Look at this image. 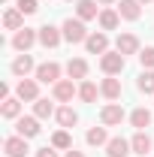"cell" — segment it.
I'll use <instances>...</instances> for the list:
<instances>
[{"mask_svg":"<svg viewBox=\"0 0 154 157\" xmlns=\"http://www.w3.org/2000/svg\"><path fill=\"white\" fill-rule=\"evenodd\" d=\"M15 97L21 103H37L39 100V82L37 78H21L18 85H15Z\"/></svg>","mask_w":154,"mask_h":157,"instance_id":"cell-6","label":"cell"},{"mask_svg":"<svg viewBox=\"0 0 154 157\" xmlns=\"http://www.w3.org/2000/svg\"><path fill=\"white\" fill-rule=\"evenodd\" d=\"M124 67H127V58L121 55V52H106V55H100V70L106 73V76H121L124 73Z\"/></svg>","mask_w":154,"mask_h":157,"instance_id":"cell-1","label":"cell"},{"mask_svg":"<svg viewBox=\"0 0 154 157\" xmlns=\"http://www.w3.org/2000/svg\"><path fill=\"white\" fill-rule=\"evenodd\" d=\"M3 27L6 30H21L24 27V15H21L18 9H6L3 12Z\"/></svg>","mask_w":154,"mask_h":157,"instance_id":"cell-25","label":"cell"},{"mask_svg":"<svg viewBox=\"0 0 154 157\" xmlns=\"http://www.w3.org/2000/svg\"><path fill=\"white\" fill-rule=\"evenodd\" d=\"M139 63H142V70H154V45H145L139 52Z\"/></svg>","mask_w":154,"mask_h":157,"instance_id":"cell-30","label":"cell"},{"mask_svg":"<svg viewBox=\"0 0 154 157\" xmlns=\"http://www.w3.org/2000/svg\"><path fill=\"white\" fill-rule=\"evenodd\" d=\"M3 151H6V157H27V151H30V145H27V139L24 136H6L3 139Z\"/></svg>","mask_w":154,"mask_h":157,"instance_id":"cell-10","label":"cell"},{"mask_svg":"<svg viewBox=\"0 0 154 157\" xmlns=\"http://www.w3.org/2000/svg\"><path fill=\"white\" fill-rule=\"evenodd\" d=\"M97 94H100V88H97L91 78H85V82L79 85V100H82V103H94Z\"/></svg>","mask_w":154,"mask_h":157,"instance_id":"cell-26","label":"cell"},{"mask_svg":"<svg viewBox=\"0 0 154 157\" xmlns=\"http://www.w3.org/2000/svg\"><path fill=\"white\" fill-rule=\"evenodd\" d=\"M33 42H39V30L21 27V30H15V36H12V48H15V52H27Z\"/></svg>","mask_w":154,"mask_h":157,"instance_id":"cell-9","label":"cell"},{"mask_svg":"<svg viewBox=\"0 0 154 157\" xmlns=\"http://www.w3.org/2000/svg\"><path fill=\"white\" fill-rule=\"evenodd\" d=\"M118 12H121L124 21H139V15H142V3H139V0H121V3H118Z\"/></svg>","mask_w":154,"mask_h":157,"instance_id":"cell-17","label":"cell"},{"mask_svg":"<svg viewBox=\"0 0 154 157\" xmlns=\"http://www.w3.org/2000/svg\"><path fill=\"white\" fill-rule=\"evenodd\" d=\"M52 145H55L58 151H70V148H73V136H70V130H58V133L52 136Z\"/></svg>","mask_w":154,"mask_h":157,"instance_id":"cell-28","label":"cell"},{"mask_svg":"<svg viewBox=\"0 0 154 157\" xmlns=\"http://www.w3.org/2000/svg\"><path fill=\"white\" fill-rule=\"evenodd\" d=\"M115 48L127 58V55H139L142 48H139V36L136 33H118V42H115Z\"/></svg>","mask_w":154,"mask_h":157,"instance_id":"cell-12","label":"cell"},{"mask_svg":"<svg viewBox=\"0 0 154 157\" xmlns=\"http://www.w3.org/2000/svg\"><path fill=\"white\" fill-rule=\"evenodd\" d=\"M151 136H148V133H145V130H136L133 133V139H130V148H133V154H148V151H151Z\"/></svg>","mask_w":154,"mask_h":157,"instance_id":"cell-19","label":"cell"},{"mask_svg":"<svg viewBox=\"0 0 154 157\" xmlns=\"http://www.w3.org/2000/svg\"><path fill=\"white\" fill-rule=\"evenodd\" d=\"M121 121H124V106L121 103H106L100 109V124L103 127H118Z\"/></svg>","mask_w":154,"mask_h":157,"instance_id":"cell-4","label":"cell"},{"mask_svg":"<svg viewBox=\"0 0 154 157\" xmlns=\"http://www.w3.org/2000/svg\"><path fill=\"white\" fill-rule=\"evenodd\" d=\"M100 94L109 100V103L121 100V78H115V76H106L103 82H100Z\"/></svg>","mask_w":154,"mask_h":157,"instance_id":"cell-14","label":"cell"},{"mask_svg":"<svg viewBox=\"0 0 154 157\" xmlns=\"http://www.w3.org/2000/svg\"><path fill=\"white\" fill-rule=\"evenodd\" d=\"M130 124H133L136 130H145V127H151V112L145 109V106H139L130 112Z\"/></svg>","mask_w":154,"mask_h":157,"instance_id":"cell-23","label":"cell"},{"mask_svg":"<svg viewBox=\"0 0 154 157\" xmlns=\"http://www.w3.org/2000/svg\"><path fill=\"white\" fill-rule=\"evenodd\" d=\"M55 118H58V124L64 127V130H73L79 124V112L73 109V106H60L58 112H55Z\"/></svg>","mask_w":154,"mask_h":157,"instance_id":"cell-20","label":"cell"},{"mask_svg":"<svg viewBox=\"0 0 154 157\" xmlns=\"http://www.w3.org/2000/svg\"><path fill=\"white\" fill-rule=\"evenodd\" d=\"M37 30H39V45H42V48H58L60 39H64V30L55 27V24H42Z\"/></svg>","mask_w":154,"mask_h":157,"instance_id":"cell-8","label":"cell"},{"mask_svg":"<svg viewBox=\"0 0 154 157\" xmlns=\"http://www.w3.org/2000/svg\"><path fill=\"white\" fill-rule=\"evenodd\" d=\"M39 118L37 115H21V118H15V133L18 136H24V139H33V136H39Z\"/></svg>","mask_w":154,"mask_h":157,"instance_id":"cell-7","label":"cell"},{"mask_svg":"<svg viewBox=\"0 0 154 157\" xmlns=\"http://www.w3.org/2000/svg\"><path fill=\"white\" fill-rule=\"evenodd\" d=\"M139 3H154V0H139Z\"/></svg>","mask_w":154,"mask_h":157,"instance_id":"cell-36","label":"cell"},{"mask_svg":"<svg viewBox=\"0 0 154 157\" xmlns=\"http://www.w3.org/2000/svg\"><path fill=\"white\" fill-rule=\"evenodd\" d=\"M9 70H12V76H18V78H27V73H30V70H37V63H33V58H30L27 52H21L18 58L12 60V67H9Z\"/></svg>","mask_w":154,"mask_h":157,"instance_id":"cell-15","label":"cell"},{"mask_svg":"<svg viewBox=\"0 0 154 157\" xmlns=\"http://www.w3.org/2000/svg\"><path fill=\"white\" fill-rule=\"evenodd\" d=\"M76 18H82V21L100 18V6H97V0H79V3H76Z\"/></svg>","mask_w":154,"mask_h":157,"instance_id":"cell-18","label":"cell"},{"mask_svg":"<svg viewBox=\"0 0 154 157\" xmlns=\"http://www.w3.org/2000/svg\"><path fill=\"white\" fill-rule=\"evenodd\" d=\"M106 154H109V157H127V154H133V148H130V139H124V136H112L109 142H106Z\"/></svg>","mask_w":154,"mask_h":157,"instance_id":"cell-13","label":"cell"},{"mask_svg":"<svg viewBox=\"0 0 154 157\" xmlns=\"http://www.w3.org/2000/svg\"><path fill=\"white\" fill-rule=\"evenodd\" d=\"M55 112H58V109H55V106H52L48 100H42V97H39L37 103H33V115H37L39 121H42V118H52Z\"/></svg>","mask_w":154,"mask_h":157,"instance_id":"cell-29","label":"cell"},{"mask_svg":"<svg viewBox=\"0 0 154 157\" xmlns=\"http://www.w3.org/2000/svg\"><path fill=\"white\" fill-rule=\"evenodd\" d=\"M6 97H9V85L3 82V85H0V100H6Z\"/></svg>","mask_w":154,"mask_h":157,"instance_id":"cell-33","label":"cell"},{"mask_svg":"<svg viewBox=\"0 0 154 157\" xmlns=\"http://www.w3.org/2000/svg\"><path fill=\"white\" fill-rule=\"evenodd\" d=\"M97 21H100V27H103V30H118V24H121V12L112 9V6H103Z\"/></svg>","mask_w":154,"mask_h":157,"instance_id":"cell-16","label":"cell"},{"mask_svg":"<svg viewBox=\"0 0 154 157\" xmlns=\"http://www.w3.org/2000/svg\"><path fill=\"white\" fill-rule=\"evenodd\" d=\"M33 73H37V82H39V85H58L64 70H60L58 60H45V63H39Z\"/></svg>","mask_w":154,"mask_h":157,"instance_id":"cell-3","label":"cell"},{"mask_svg":"<svg viewBox=\"0 0 154 157\" xmlns=\"http://www.w3.org/2000/svg\"><path fill=\"white\" fill-rule=\"evenodd\" d=\"M136 88L142 94H154V70H142L139 78H136Z\"/></svg>","mask_w":154,"mask_h":157,"instance_id":"cell-27","label":"cell"},{"mask_svg":"<svg viewBox=\"0 0 154 157\" xmlns=\"http://www.w3.org/2000/svg\"><path fill=\"white\" fill-rule=\"evenodd\" d=\"M60 30H64V39H67V42H73V45H76V42H85V39L91 36L82 18H67L64 24H60Z\"/></svg>","mask_w":154,"mask_h":157,"instance_id":"cell-2","label":"cell"},{"mask_svg":"<svg viewBox=\"0 0 154 157\" xmlns=\"http://www.w3.org/2000/svg\"><path fill=\"white\" fill-rule=\"evenodd\" d=\"M67 3H79V0H67Z\"/></svg>","mask_w":154,"mask_h":157,"instance_id":"cell-37","label":"cell"},{"mask_svg":"<svg viewBox=\"0 0 154 157\" xmlns=\"http://www.w3.org/2000/svg\"><path fill=\"white\" fill-rule=\"evenodd\" d=\"M37 157H58V148H55V145H45V148H37Z\"/></svg>","mask_w":154,"mask_h":157,"instance_id":"cell-32","label":"cell"},{"mask_svg":"<svg viewBox=\"0 0 154 157\" xmlns=\"http://www.w3.org/2000/svg\"><path fill=\"white\" fill-rule=\"evenodd\" d=\"M52 94L58 103H73V97H79V85L73 78H60L58 85H52Z\"/></svg>","mask_w":154,"mask_h":157,"instance_id":"cell-5","label":"cell"},{"mask_svg":"<svg viewBox=\"0 0 154 157\" xmlns=\"http://www.w3.org/2000/svg\"><path fill=\"white\" fill-rule=\"evenodd\" d=\"M85 48H88V55H106V52H109V36H106V33H103V30H100V33H91V36L85 39Z\"/></svg>","mask_w":154,"mask_h":157,"instance_id":"cell-11","label":"cell"},{"mask_svg":"<svg viewBox=\"0 0 154 157\" xmlns=\"http://www.w3.org/2000/svg\"><path fill=\"white\" fill-rule=\"evenodd\" d=\"M64 157H85V151H76V148H70V151H67Z\"/></svg>","mask_w":154,"mask_h":157,"instance_id":"cell-34","label":"cell"},{"mask_svg":"<svg viewBox=\"0 0 154 157\" xmlns=\"http://www.w3.org/2000/svg\"><path fill=\"white\" fill-rule=\"evenodd\" d=\"M109 133H106V127H91V130H88V136H85V142H88V145H94V148H100V145H103V148H106V142H109Z\"/></svg>","mask_w":154,"mask_h":157,"instance_id":"cell-24","label":"cell"},{"mask_svg":"<svg viewBox=\"0 0 154 157\" xmlns=\"http://www.w3.org/2000/svg\"><path fill=\"white\" fill-rule=\"evenodd\" d=\"M15 9H18L21 15H33V12L39 9V0H18V3H15Z\"/></svg>","mask_w":154,"mask_h":157,"instance_id":"cell-31","label":"cell"},{"mask_svg":"<svg viewBox=\"0 0 154 157\" xmlns=\"http://www.w3.org/2000/svg\"><path fill=\"white\" fill-rule=\"evenodd\" d=\"M67 76L73 78V82H85V78H88V60L85 58H73L67 63Z\"/></svg>","mask_w":154,"mask_h":157,"instance_id":"cell-21","label":"cell"},{"mask_svg":"<svg viewBox=\"0 0 154 157\" xmlns=\"http://www.w3.org/2000/svg\"><path fill=\"white\" fill-rule=\"evenodd\" d=\"M100 3H103V6H112V3H115V0H100Z\"/></svg>","mask_w":154,"mask_h":157,"instance_id":"cell-35","label":"cell"},{"mask_svg":"<svg viewBox=\"0 0 154 157\" xmlns=\"http://www.w3.org/2000/svg\"><path fill=\"white\" fill-rule=\"evenodd\" d=\"M0 115L9 118V121L21 118V100L18 97H6V100H3V106H0Z\"/></svg>","mask_w":154,"mask_h":157,"instance_id":"cell-22","label":"cell"}]
</instances>
